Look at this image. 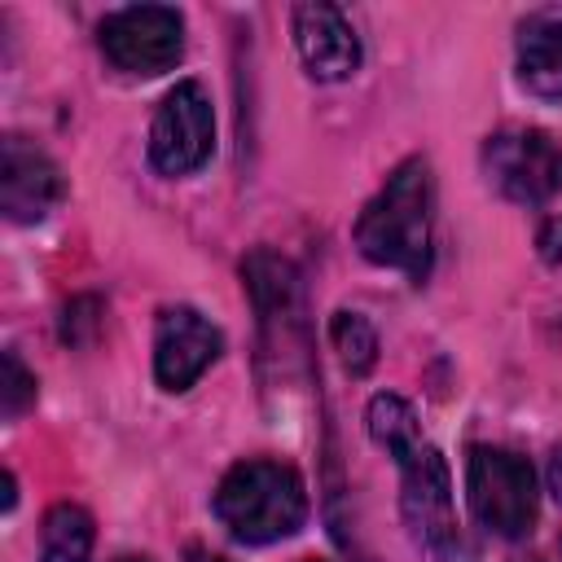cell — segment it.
Segmentation results:
<instances>
[{"label":"cell","mask_w":562,"mask_h":562,"mask_svg":"<svg viewBox=\"0 0 562 562\" xmlns=\"http://www.w3.org/2000/svg\"><path fill=\"white\" fill-rule=\"evenodd\" d=\"M430 233H435V180H430V162L413 154L364 202V211L351 224V241L369 263L426 281Z\"/></svg>","instance_id":"1"},{"label":"cell","mask_w":562,"mask_h":562,"mask_svg":"<svg viewBox=\"0 0 562 562\" xmlns=\"http://www.w3.org/2000/svg\"><path fill=\"white\" fill-rule=\"evenodd\" d=\"M211 509L233 540L272 544L307 522V483L290 461L246 457L215 483Z\"/></svg>","instance_id":"2"},{"label":"cell","mask_w":562,"mask_h":562,"mask_svg":"<svg viewBox=\"0 0 562 562\" xmlns=\"http://www.w3.org/2000/svg\"><path fill=\"white\" fill-rule=\"evenodd\" d=\"M465 501L479 527L501 540H522L540 509L531 461L496 443H474L465 452Z\"/></svg>","instance_id":"3"},{"label":"cell","mask_w":562,"mask_h":562,"mask_svg":"<svg viewBox=\"0 0 562 562\" xmlns=\"http://www.w3.org/2000/svg\"><path fill=\"white\" fill-rule=\"evenodd\" d=\"M400 465V509L408 522V536L417 549H426L435 562H457L461 558V531H457V509H452V474L443 452L430 439H417Z\"/></svg>","instance_id":"4"},{"label":"cell","mask_w":562,"mask_h":562,"mask_svg":"<svg viewBox=\"0 0 562 562\" xmlns=\"http://www.w3.org/2000/svg\"><path fill=\"white\" fill-rule=\"evenodd\" d=\"M483 176L518 206H553L562 198V145L540 127H496L483 140Z\"/></svg>","instance_id":"5"},{"label":"cell","mask_w":562,"mask_h":562,"mask_svg":"<svg viewBox=\"0 0 562 562\" xmlns=\"http://www.w3.org/2000/svg\"><path fill=\"white\" fill-rule=\"evenodd\" d=\"M97 44L123 75H162L184 53V18L171 4H127L101 22Z\"/></svg>","instance_id":"6"},{"label":"cell","mask_w":562,"mask_h":562,"mask_svg":"<svg viewBox=\"0 0 562 562\" xmlns=\"http://www.w3.org/2000/svg\"><path fill=\"white\" fill-rule=\"evenodd\" d=\"M215 149V110L198 79H180L154 110L149 123V162L162 176L198 171Z\"/></svg>","instance_id":"7"},{"label":"cell","mask_w":562,"mask_h":562,"mask_svg":"<svg viewBox=\"0 0 562 562\" xmlns=\"http://www.w3.org/2000/svg\"><path fill=\"white\" fill-rule=\"evenodd\" d=\"M224 351V334L198 307H162L154 325V378L162 391H189Z\"/></svg>","instance_id":"8"},{"label":"cell","mask_w":562,"mask_h":562,"mask_svg":"<svg viewBox=\"0 0 562 562\" xmlns=\"http://www.w3.org/2000/svg\"><path fill=\"white\" fill-rule=\"evenodd\" d=\"M66 193L61 167L26 136L9 132L0 145V211L13 224H40Z\"/></svg>","instance_id":"9"},{"label":"cell","mask_w":562,"mask_h":562,"mask_svg":"<svg viewBox=\"0 0 562 562\" xmlns=\"http://www.w3.org/2000/svg\"><path fill=\"white\" fill-rule=\"evenodd\" d=\"M294 48L312 79L338 83L360 70V35L334 4H299L294 9Z\"/></svg>","instance_id":"10"},{"label":"cell","mask_w":562,"mask_h":562,"mask_svg":"<svg viewBox=\"0 0 562 562\" xmlns=\"http://www.w3.org/2000/svg\"><path fill=\"white\" fill-rule=\"evenodd\" d=\"M241 285L250 294V307H255L259 325L277 329L281 342H285V334H294L299 316H303V290H299L294 263L285 255L268 250V246H255L241 259Z\"/></svg>","instance_id":"11"},{"label":"cell","mask_w":562,"mask_h":562,"mask_svg":"<svg viewBox=\"0 0 562 562\" xmlns=\"http://www.w3.org/2000/svg\"><path fill=\"white\" fill-rule=\"evenodd\" d=\"M518 83L540 101H562V4H549L522 18Z\"/></svg>","instance_id":"12"},{"label":"cell","mask_w":562,"mask_h":562,"mask_svg":"<svg viewBox=\"0 0 562 562\" xmlns=\"http://www.w3.org/2000/svg\"><path fill=\"white\" fill-rule=\"evenodd\" d=\"M92 514L75 501H57L40 518V562H88L92 558Z\"/></svg>","instance_id":"13"},{"label":"cell","mask_w":562,"mask_h":562,"mask_svg":"<svg viewBox=\"0 0 562 562\" xmlns=\"http://www.w3.org/2000/svg\"><path fill=\"white\" fill-rule=\"evenodd\" d=\"M364 426H369V439H373L382 452H391V457H404V452L422 439V426H417L413 404H408L404 395H395V391H378V395L369 400Z\"/></svg>","instance_id":"14"},{"label":"cell","mask_w":562,"mask_h":562,"mask_svg":"<svg viewBox=\"0 0 562 562\" xmlns=\"http://www.w3.org/2000/svg\"><path fill=\"white\" fill-rule=\"evenodd\" d=\"M329 347L347 378H369L378 364V329L369 325V316H360L351 307H338L329 316Z\"/></svg>","instance_id":"15"},{"label":"cell","mask_w":562,"mask_h":562,"mask_svg":"<svg viewBox=\"0 0 562 562\" xmlns=\"http://www.w3.org/2000/svg\"><path fill=\"white\" fill-rule=\"evenodd\" d=\"M35 404V373L22 364L18 351H4V378H0V408L4 417H22Z\"/></svg>","instance_id":"16"},{"label":"cell","mask_w":562,"mask_h":562,"mask_svg":"<svg viewBox=\"0 0 562 562\" xmlns=\"http://www.w3.org/2000/svg\"><path fill=\"white\" fill-rule=\"evenodd\" d=\"M536 246H540V259L544 263H562V211H549L540 220V233H536Z\"/></svg>","instance_id":"17"},{"label":"cell","mask_w":562,"mask_h":562,"mask_svg":"<svg viewBox=\"0 0 562 562\" xmlns=\"http://www.w3.org/2000/svg\"><path fill=\"white\" fill-rule=\"evenodd\" d=\"M544 479H549V492H553V501L562 505V443H553V452H549V470H544Z\"/></svg>","instance_id":"18"},{"label":"cell","mask_w":562,"mask_h":562,"mask_svg":"<svg viewBox=\"0 0 562 562\" xmlns=\"http://www.w3.org/2000/svg\"><path fill=\"white\" fill-rule=\"evenodd\" d=\"M184 562H228V558H220V553H211V549H202V544H189V549H184Z\"/></svg>","instance_id":"19"},{"label":"cell","mask_w":562,"mask_h":562,"mask_svg":"<svg viewBox=\"0 0 562 562\" xmlns=\"http://www.w3.org/2000/svg\"><path fill=\"white\" fill-rule=\"evenodd\" d=\"M119 562H149V558H119Z\"/></svg>","instance_id":"20"},{"label":"cell","mask_w":562,"mask_h":562,"mask_svg":"<svg viewBox=\"0 0 562 562\" xmlns=\"http://www.w3.org/2000/svg\"><path fill=\"white\" fill-rule=\"evenodd\" d=\"M514 562H540V558H514Z\"/></svg>","instance_id":"21"},{"label":"cell","mask_w":562,"mask_h":562,"mask_svg":"<svg viewBox=\"0 0 562 562\" xmlns=\"http://www.w3.org/2000/svg\"><path fill=\"white\" fill-rule=\"evenodd\" d=\"M299 562H325V558H299Z\"/></svg>","instance_id":"22"}]
</instances>
